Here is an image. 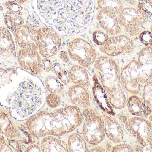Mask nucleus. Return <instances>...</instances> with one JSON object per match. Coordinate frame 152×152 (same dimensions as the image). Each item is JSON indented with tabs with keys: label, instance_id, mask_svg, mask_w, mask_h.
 Masks as SVG:
<instances>
[{
	"label": "nucleus",
	"instance_id": "obj_1",
	"mask_svg": "<svg viewBox=\"0 0 152 152\" xmlns=\"http://www.w3.org/2000/svg\"><path fill=\"white\" fill-rule=\"evenodd\" d=\"M95 0H38L43 23L60 35L72 36L86 31L93 22Z\"/></svg>",
	"mask_w": 152,
	"mask_h": 152
},
{
	"label": "nucleus",
	"instance_id": "obj_2",
	"mask_svg": "<svg viewBox=\"0 0 152 152\" xmlns=\"http://www.w3.org/2000/svg\"><path fill=\"white\" fill-rule=\"evenodd\" d=\"M51 114L52 136L55 137L61 136L72 132L83 122L82 113L76 105L58 109L52 112Z\"/></svg>",
	"mask_w": 152,
	"mask_h": 152
},
{
	"label": "nucleus",
	"instance_id": "obj_3",
	"mask_svg": "<svg viewBox=\"0 0 152 152\" xmlns=\"http://www.w3.org/2000/svg\"><path fill=\"white\" fill-rule=\"evenodd\" d=\"M101 84L108 94L121 87L120 73L116 62L109 56H101L94 63Z\"/></svg>",
	"mask_w": 152,
	"mask_h": 152
},
{
	"label": "nucleus",
	"instance_id": "obj_4",
	"mask_svg": "<svg viewBox=\"0 0 152 152\" xmlns=\"http://www.w3.org/2000/svg\"><path fill=\"white\" fill-rule=\"evenodd\" d=\"M150 16L142 6H126L118 14L119 22L126 34L131 37H137L149 23Z\"/></svg>",
	"mask_w": 152,
	"mask_h": 152
},
{
	"label": "nucleus",
	"instance_id": "obj_5",
	"mask_svg": "<svg viewBox=\"0 0 152 152\" xmlns=\"http://www.w3.org/2000/svg\"><path fill=\"white\" fill-rule=\"evenodd\" d=\"M82 136L87 142L92 145L100 144L105 137L103 122L101 115L96 109H84L83 112Z\"/></svg>",
	"mask_w": 152,
	"mask_h": 152
},
{
	"label": "nucleus",
	"instance_id": "obj_6",
	"mask_svg": "<svg viewBox=\"0 0 152 152\" xmlns=\"http://www.w3.org/2000/svg\"><path fill=\"white\" fill-rule=\"evenodd\" d=\"M119 119L138 144L143 147H152V126L149 120L135 116L129 118L122 114L119 116Z\"/></svg>",
	"mask_w": 152,
	"mask_h": 152
},
{
	"label": "nucleus",
	"instance_id": "obj_7",
	"mask_svg": "<svg viewBox=\"0 0 152 152\" xmlns=\"http://www.w3.org/2000/svg\"><path fill=\"white\" fill-rule=\"evenodd\" d=\"M67 52L70 59L86 68L94 64L97 58L95 48L87 40L76 37L69 43Z\"/></svg>",
	"mask_w": 152,
	"mask_h": 152
},
{
	"label": "nucleus",
	"instance_id": "obj_8",
	"mask_svg": "<svg viewBox=\"0 0 152 152\" xmlns=\"http://www.w3.org/2000/svg\"><path fill=\"white\" fill-rule=\"evenodd\" d=\"M21 127L36 138L52 136V116L51 112L45 111L37 112L27 119Z\"/></svg>",
	"mask_w": 152,
	"mask_h": 152
},
{
	"label": "nucleus",
	"instance_id": "obj_9",
	"mask_svg": "<svg viewBox=\"0 0 152 152\" xmlns=\"http://www.w3.org/2000/svg\"><path fill=\"white\" fill-rule=\"evenodd\" d=\"M38 33V51L41 56L50 58L56 55L62 44L59 34L48 26L40 28Z\"/></svg>",
	"mask_w": 152,
	"mask_h": 152
},
{
	"label": "nucleus",
	"instance_id": "obj_10",
	"mask_svg": "<svg viewBox=\"0 0 152 152\" xmlns=\"http://www.w3.org/2000/svg\"><path fill=\"white\" fill-rule=\"evenodd\" d=\"M135 48V44L132 37L126 34H121L109 37L106 43L99 47V50L109 57H116L131 53Z\"/></svg>",
	"mask_w": 152,
	"mask_h": 152
},
{
	"label": "nucleus",
	"instance_id": "obj_11",
	"mask_svg": "<svg viewBox=\"0 0 152 152\" xmlns=\"http://www.w3.org/2000/svg\"><path fill=\"white\" fill-rule=\"evenodd\" d=\"M121 86L132 95H137L142 90L140 73L137 59L132 60L122 68L120 73Z\"/></svg>",
	"mask_w": 152,
	"mask_h": 152
},
{
	"label": "nucleus",
	"instance_id": "obj_12",
	"mask_svg": "<svg viewBox=\"0 0 152 152\" xmlns=\"http://www.w3.org/2000/svg\"><path fill=\"white\" fill-rule=\"evenodd\" d=\"M19 65L25 70L35 75L42 72V59L38 51L20 48L17 54Z\"/></svg>",
	"mask_w": 152,
	"mask_h": 152
},
{
	"label": "nucleus",
	"instance_id": "obj_13",
	"mask_svg": "<svg viewBox=\"0 0 152 152\" xmlns=\"http://www.w3.org/2000/svg\"><path fill=\"white\" fill-rule=\"evenodd\" d=\"M12 32L20 48L38 51V30L24 24L16 28Z\"/></svg>",
	"mask_w": 152,
	"mask_h": 152
},
{
	"label": "nucleus",
	"instance_id": "obj_14",
	"mask_svg": "<svg viewBox=\"0 0 152 152\" xmlns=\"http://www.w3.org/2000/svg\"><path fill=\"white\" fill-rule=\"evenodd\" d=\"M96 19L102 29L111 36L121 34L122 28L119 22L118 15L115 13L99 9Z\"/></svg>",
	"mask_w": 152,
	"mask_h": 152
},
{
	"label": "nucleus",
	"instance_id": "obj_15",
	"mask_svg": "<svg viewBox=\"0 0 152 152\" xmlns=\"http://www.w3.org/2000/svg\"><path fill=\"white\" fill-rule=\"evenodd\" d=\"M7 11L4 16L5 26L12 32L18 26L24 25L25 19L22 15L21 4L14 1H9L4 4Z\"/></svg>",
	"mask_w": 152,
	"mask_h": 152
},
{
	"label": "nucleus",
	"instance_id": "obj_16",
	"mask_svg": "<svg viewBox=\"0 0 152 152\" xmlns=\"http://www.w3.org/2000/svg\"><path fill=\"white\" fill-rule=\"evenodd\" d=\"M137 60L141 82L144 84L152 78V46L142 48L138 53Z\"/></svg>",
	"mask_w": 152,
	"mask_h": 152
},
{
	"label": "nucleus",
	"instance_id": "obj_17",
	"mask_svg": "<svg viewBox=\"0 0 152 152\" xmlns=\"http://www.w3.org/2000/svg\"><path fill=\"white\" fill-rule=\"evenodd\" d=\"M101 116L103 122L105 135L113 143L121 142L124 137V132L120 124L113 117L104 112Z\"/></svg>",
	"mask_w": 152,
	"mask_h": 152
},
{
	"label": "nucleus",
	"instance_id": "obj_18",
	"mask_svg": "<svg viewBox=\"0 0 152 152\" xmlns=\"http://www.w3.org/2000/svg\"><path fill=\"white\" fill-rule=\"evenodd\" d=\"M12 31L6 26L0 27V55H12L17 48V42Z\"/></svg>",
	"mask_w": 152,
	"mask_h": 152
},
{
	"label": "nucleus",
	"instance_id": "obj_19",
	"mask_svg": "<svg viewBox=\"0 0 152 152\" xmlns=\"http://www.w3.org/2000/svg\"><path fill=\"white\" fill-rule=\"evenodd\" d=\"M68 95L74 105L84 109L90 107V96L86 87L76 85L71 86L68 90Z\"/></svg>",
	"mask_w": 152,
	"mask_h": 152
},
{
	"label": "nucleus",
	"instance_id": "obj_20",
	"mask_svg": "<svg viewBox=\"0 0 152 152\" xmlns=\"http://www.w3.org/2000/svg\"><path fill=\"white\" fill-rule=\"evenodd\" d=\"M129 111L135 117L149 116L151 114L152 109L142 98L136 95H133L127 101Z\"/></svg>",
	"mask_w": 152,
	"mask_h": 152
},
{
	"label": "nucleus",
	"instance_id": "obj_21",
	"mask_svg": "<svg viewBox=\"0 0 152 152\" xmlns=\"http://www.w3.org/2000/svg\"><path fill=\"white\" fill-rule=\"evenodd\" d=\"M69 79L74 85L88 87L90 85V79L88 71L80 65L71 66L69 70Z\"/></svg>",
	"mask_w": 152,
	"mask_h": 152
},
{
	"label": "nucleus",
	"instance_id": "obj_22",
	"mask_svg": "<svg viewBox=\"0 0 152 152\" xmlns=\"http://www.w3.org/2000/svg\"><path fill=\"white\" fill-rule=\"evenodd\" d=\"M0 132L8 139H16L19 132L18 127L12 122L10 115L1 108Z\"/></svg>",
	"mask_w": 152,
	"mask_h": 152
},
{
	"label": "nucleus",
	"instance_id": "obj_23",
	"mask_svg": "<svg viewBox=\"0 0 152 152\" xmlns=\"http://www.w3.org/2000/svg\"><path fill=\"white\" fill-rule=\"evenodd\" d=\"M93 94L100 108L106 113L112 114L113 113L112 108L109 102L108 93L97 79L96 76L94 78Z\"/></svg>",
	"mask_w": 152,
	"mask_h": 152
},
{
	"label": "nucleus",
	"instance_id": "obj_24",
	"mask_svg": "<svg viewBox=\"0 0 152 152\" xmlns=\"http://www.w3.org/2000/svg\"><path fill=\"white\" fill-rule=\"evenodd\" d=\"M41 148L43 152H68L67 144L55 137L46 136L41 141Z\"/></svg>",
	"mask_w": 152,
	"mask_h": 152
},
{
	"label": "nucleus",
	"instance_id": "obj_25",
	"mask_svg": "<svg viewBox=\"0 0 152 152\" xmlns=\"http://www.w3.org/2000/svg\"><path fill=\"white\" fill-rule=\"evenodd\" d=\"M67 144L69 152H89L86 141L83 136L77 133H73L69 136Z\"/></svg>",
	"mask_w": 152,
	"mask_h": 152
},
{
	"label": "nucleus",
	"instance_id": "obj_26",
	"mask_svg": "<svg viewBox=\"0 0 152 152\" xmlns=\"http://www.w3.org/2000/svg\"><path fill=\"white\" fill-rule=\"evenodd\" d=\"M97 4L99 10L109 11L117 15L125 7L122 0H97Z\"/></svg>",
	"mask_w": 152,
	"mask_h": 152
},
{
	"label": "nucleus",
	"instance_id": "obj_27",
	"mask_svg": "<svg viewBox=\"0 0 152 152\" xmlns=\"http://www.w3.org/2000/svg\"><path fill=\"white\" fill-rule=\"evenodd\" d=\"M108 95L109 102L112 107L120 109L126 106L127 101L122 87L118 88Z\"/></svg>",
	"mask_w": 152,
	"mask_h": 152
},
{
	"label": "nucleus",
	"instance_id": "obj_28",
	"mask_svg": "<svg viewBox=\"0 0 152 152\" xmlns=\"http://www.w3.org/2000/svg\"><path fill=\"white\" fill-rule=\"evenodd\" d=\"M45 85L50 93H55L60 95L64 94L65 87L63 83L55 76L49 75L46 76L45 80Z\"/></svg>",
	"mask_w": 152,
	"mask_h": 152
},
{
	"label": "nucleus",
	"instance_id": "obj_29",
	"mask_svg": "<svg viewBox=\"0 0 152 152\" xmlns=\"http://www.w3.org/2000/svg\"><path fill=\"white\" fill-rule=\"evenodd\" d=\"M51 70L63 84H68L70 82L69 70L63 68L60 63L59 62L53 63Z\"/></svg>",
	"mask_w": 152,
	"mask_h": 152
},
{
	"label": "nucleus",
	"instance_id": "obj_30",
	"mask_svg": "<svg viewBox=\"0 0 152 152\" xmlns=\"http://www.w3.org/2000/svg\"><path fill=\"white\" fill-rule=\"evenodd\" d=\"M18 127V134L16 139L19 141L21 144L26 145H30L34 143L35 141L33 137L21 127Z\"/></svg>",
	"mask_w": 152,
	"mask_h": 152
},
{
	"label": "nucleus",
	"instance_id": "obj_31",
	"mask_svg": "<svg viewBox=\"0 0 152 152\" xmlns=\"http://www.w3.org/2000/svg\"><path fill=\"white\" fill-rule=\"evenodd\" d=\"M109 37V35L106 32L100 29L94 30L92 33L93 42L100 46L105 44Z\"/></svg>",
	"mask_w": 152,
	"mask_h": 152
},
{
	"label": "nucleus",
	"instance_id": "obj_32",
	"mask_svg": "<svg viewBox=\"0 0 152 152\" xmlns=\"http://www.w3.org/2000/svg\"><path fill=\"white\" fill-rule=\"evenodd\" d=\"M45 102L47 105L51 109L58 108L61 104V95L55 93H50L46 96Z\"/></svg>",
	"mask_w": 152,
	"mask_h": 152
},
{
	"label": "nucleus",
	"instance_id": "obj_33",
	"mask_svg": "<svg viewBox=\"0 0 152 152\" xmlns=\"http://www.w3.org/2000/svg\"><path fill=\"white\" fill-rule=\"evenodd\" d=\"M142 98L152 109V83L150 80L144 84L142 88Z\"/></svg>",
	"mask_w": 152,
	"mask_h": 152
},
{
	"label": "nucleus",
	"instance_id": "obj_34",
	"mask_svg": "<svg viewBox=\"0 0 152 152\" xmlns=\"http://www.w3.org/2000/svg\"><path fill=\"white\" fill-rule=\"evenodd\" d=\"M138 39L144 46H152V34L151 30L145 29L139 34Z\"/></svg>",
	"mask_w": 152,
	"mask_h": 152
},
{
	"label": "nucleus",
	"instance_id": "obj_35",
	"mask_svg": "<svg viewBox=\"0 0 152 152\" xmlns=\"http://www.w3.org/2000/svg\"><path fill=\"white\" fill-rule=\"evenodd\" d=\"M113 152H134V149L131 145L126 143H121L113 147L111 151Z\"/></svg>",
	"mask_w": 152,
	"mask_h": 152
},
{
	"label": "nucleus",
	"instance_id": "obj_36",
	"mask_svg": "<svg viewBox=\"0 0 152 152\" xmlns=\"http://www.w3.org/2000/svg\"><path fill=\"white\" fill-rule=\"evenodd\" d=\"M8 141L9 145L13 152H21L23 151L21 143L19 141H18L17 139H15V138L8 139Z\"/></svg>",
	"mask_w": 152,
	"mask_h": 152
},
{
	"label": "nucleus",
	"instance_id": "obj_37",
	"mask_svg": "<svg viewBox=\"0 0 152 152\" xmlns=\"http://www.w3.org/2000/svg\"><path fill=\"white\" fill-rule=\"evenodd\" d=\"M13 152L10 147L8 140H6L3 136L0 135V152Z\"/></svg>",
	"mask_w": 152,
	"mask_h": 152
},
{
	"label": "nucleus",
	"instance_id": "obj_38",
	"mask_svg": "<svg viewBox=\"0 0 152 152\" xmlns=\"http://www.w3.org/2000/svg\"><path fill=\"white\" fill-rule=\"evenodd\" d=\"M53 63L48 58H44L42 60L43 70L45 72H49L51 70Z\"/></svg>",
	"mask_w": 152,
	"mask_h": 152
},
{
	"label": "nucleus",
	"instance_id": "obj_39",
	"mask_svg": "<svg viewBox=\"0 0 152 152\" xmlns=\"http://www.w3.org/2000/svg\"><path fill=\"white\" fill-rule=\"evenodd\" d=\"M25 151L26 152H42V148L37 145L35 144L28 145L26 148Z\"/></svg>",
	"mask_w": 152,
	"mask_h": 152
},
{
	"label": "nucleus",
	"instance_id": "obj_40",
	"mask_svg": "<svg viewBox=\"0 0 152 152\" xmlns=\"http://www.w3.org/2000/svg\"><path fill=\"white\" fill-rule=\"evenodd\" d=\"M59 57L60 59L66 63H68L70 61V57L68 52L65 51H61L59 52Z\"/></svg>",
	"mask_w": 152,
	"mask_h": 152
},
{
	"label": "nucleus",
	"instance_id": "obj_41",
	"mask_svg": "<svg viewBox=\"0 0 152 152\" xmlns=\"http://www.w3.org/2000/svg\"><path fill=\"white\" fill-rule=\"evenodd\" d=\"M134 152H152V146H149V147H143L141 146L140 145H135L134 146Z\"/></svg>",
	"mask_w": 152,
	"mask_h": 152
},
{
	"label": "nucleus",
	"instance_id": "obj_42",
	"mask_svg": "<svg viewBox=\"0 0 152 152\" xmlns=\"http://www.w3.org/2000/svg\"><path fill=\"white\" fill-rule=\"evenodd\" d=\"M122 1L127 4L129 6L139 7L142 5L139 0H122Z\"/></svg>",
	"mask_w": 152,
	"mask_h": 152
},
{
	"label": "nucleus",
	"instance_id": "obj_43",
	"mask_svg": "<svg viewBox=\"0 0 152 152\" xmlns=\"http://www.w3.org/2000/svg\"><path fill=\"white\" fill-rule=\"evenodd\" d=\"M106 151V150L103 146H95V147H93L89 150V152H104Z\"/></svg>",
	"mask_w": 152,
	"mask_h": 152
},
{
	"label": "nucleus",
	"instance_id": "obj_44",
	"mask_svg": "<svg viewBox=\"0 0 152 152\" xmlns=\"http://www.w3.org/2000/svg\"><path fill=\"white\" fill-rule=\"evenodd\" d=\"M105 148H106V150H107L108 151H111L113 147L112 146V144L111 143L109 142H106V144H105Z\"/></svg>",
	"mask_w": 152,
	"mask_h": 152
},
{
	"label": "nucleus",
	"instance_id": "obj_45",
	"mask_svg": "<svg viewBox=\"0 0 152 152\" xmlns=\"http://www.w3.org/2000/svg\"><path fill=\"white\" fill-rule=\"evenodd\" d=\"M14 1L21 5V4H24L25 3L27 2L28 0H14Z\"/></svg>",
	"mask_w": 152,
	"mask_h": 152
},
{
	"label": "nucleus",
	"instance_id": "obj_46",
	"mask_svg": "<svg viewBox=\"0 0 152 152\" xmlns=\"http://www.w3.org/2000/svg\"><path fill=\"white\" fill-rule=\"evenodd\" d=\"M148 120L150 121V122H151V124L152 126V114H151V115L149 116V120Z\"/></svg>",
	"mask_w": 152,
	"mask_h": 152
},
{
	"label": "nucleus",
	"instance_id": "obj_47",
	"mask_svg": "<svg viewBox=\"0 0 152 152\" xmlns=\"http://www.w3.org/2000/svg\"><path fill=\"white\" fill-rule=\"evenodd\" d=\"M146 1L152 7V0H146Z\"/></svg>",
	"mask_w": 152,
	"mask_h": 152
},
{
	"label": "nucleus",
	"instance_id": "obj_48",
	"mask_svg": "<svg viewBox=\"0 0 152 152\" xmlns=\"http://www.w3.org/2000/svg\"><path fill=\"white\" fill-rule=\"evenodd\" d=\"M152 18L151 21V32L152 34Z\"/></svg>",
	"mask_w": 152,
	"mask_h": 152
},
{
	"label": "nucleus",
	"instance_id": "obj_49",
	"mask_svg": "<svg viewBox=\"0 0 152 152\" xmlns=\"http://www.w3.org/2000/svg\"><path fill=\"white\" fill-rule=\"evenodd\" d=\"M145 1V0H139V1H140V2L141 3H142L143 2Z\"/></svg>",
	"mask_w": 152,
	"mask_h": 152
},
{
	"label": "nucleus",
	"instance_id": "obj_50",
	"mask_svg": "<svg viewBox=\"0 0 152 152\" xmlns=\"http://www.w3.org/2000/svg\"><path fill=\"white\" fill-rule=\"evenodd\" d=\"M150 81H151V82H152V78L151 79V80H150Z\"/></svg>",
	"mask_w": 152,
	"mask_h": 152
}]
</instances>
